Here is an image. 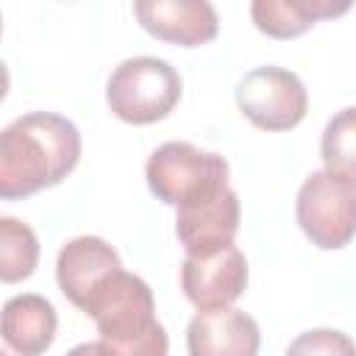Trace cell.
<instances>
[{"mask_svg":"<svg viewBox=\"0 0 356 356\" xmlns=\"http://www.w3.org/2000/svg\"><path fill=\"white\" fill-rule=\"evenodd\" d=\"M81 156L75 122L53 111L17 117L0 134V195L28 197L67 178Z\"/></svg>","mask_w":356,"mask_h":356,"instance_id":"1","label":"cell"},{"mask_svg":"<svg viewBox=\"0 0 356 356\" xmlns=\"http://www.w3.org/2000/svg\"><path fill=\"white\" fill-rule=\"evenodd\" d=\"M108 356H167V331L156 320L150 286L134 273L108 275L86 300Z\"/></svg>","mask_w":356,"mask_h":356,"instance_id":"2","label":"cell"},{"mask_svg":"<svg viewBox=\"0 0 356 356\" xmlns=\"http://www.w3.org/2000/svg\"><path fill=\"white\" fill-rule=\"evenodd\" d=\"M150 192L167 206H189L228 186V161L189 142H164L147 159Z\"/></svg>","mask_w":356,"mask_h":356,"instance_id":"3","label":"cell"},{"mask_svg":"<svg viewBox=\"0 0 356 356\" xmlns=\"http://www.w3.org/2000/svg\"><path fill=\"white\" fill-rule=\"evenodd\" d=\"M106 100L120 120L150 125L164 120L181 100V75L156 56L125 58L108 78Z\"/></svg>","mask_w":356,"mask_h":356,"instance_id":"4","label":"cell"},{"mask_svg":"<svg viewBox=\"0 0 356 356\" xmlns=\"http://www.w3.org/2000/svg\"><path fill=\"white\" fill-rule=\"evenodd\" d=\"M295 217L312 245L345 248L356 234V178L328 167L312 172L298 192Z\"/></svg>","mask_w":356,"mask_h":356,"instance_id":"5","label":"cell"},{"mask_svg":"<svg viewBox=\"0 0 356 356\" xmlns=\"http://www.w3.org/2000/svg\"><path fill=\"white\" fill-rule=\"evenodd\" d=\"M239 111L261 131H289L306 117V86L284 67H256L236 86Z\"/></svg>","mask_w":356,"mask_h":356,"instance_id":"6","label":"cell"},{"mask_svg":"<svg viewBox=\"0 0 356 356\" xmlns=\"http://www.w3.org/2000/svg\"><path fill=\"white\" fill-rule=\"evenodd\" d=\"M248 284V261L236 245L211 256H186L181 267V286L192 306L200 312L231 306Z\"/></svg>","mask_w":356,"mask_h":356,"instance_id":"7","label":"cell"},{"mask_svg":"<svg viewBox=\"0 0 356 356\" xmlns=\"http://www.w3.org/2000/svg\"><path fill=\"white\" fill-rule=\"evenodd\" d=\"M239 231V197L231 186L181 206L175 214V234L186 256H211L228 245Z\"/></svg>","mask_w":356,"mask_h":356,"instance_id":"8","label":"cell"},{"mask_svg":"<svg viewBox=\"0 0 356 356\" xmlns=\"http://www.w3.org/2000/svg\"><path fill=\"white\" fill-rule=\"evenodd\" d=\"M134 14L147 33L181 47H197L217 36V11L206 0H139Z\"/></svg>","mask_w":356,"mask_h":356,"instance_id":"9","label":"cell"},{"mask_svg":"<svg viewBox=\"0 0 356 356\" xmlns=\"http://www.w3.org/2000/svg\"><path fill=\"white\" fill-rule=\"evenodd\" d=\"M120 270L122 261L117 250L100 236H75L58 250L56 259L58 286L64 298H70V303H75L81 312L92 298V292Z\"/></svg>","mask_w":356,"mask_h":356,"instance_id":"10","label":"cell"},{"mask_svg":"<svg viewBox=\"0 0 356 356\" xmlns=\"http://www.w3.org/2000/svg\"><path fill=\"white\" fill-rule=\"evenodd\" d=\"M259 342L256 320L234 306L197 312L186 328L189 356H256Z\"/></svg>","mask_w":356,"mask_h":356,"instance_id":"11","label":"cell"},{"mask_svg":"<svg viewBox=\"0 0 356 356\" xmlns=\"http://www.w3.org/2000/svg\"><path fill=\"white\" fill-rule=\"evenodd\" d=\"M58 317L47 298L25 292L3 306V339L19 356H42L56 337Z\"/></svg>","mask_w":356,"mask_h":356,"instance_id":"12","label":"cell"},{"mask_svg":"<svg viewBox=\"0 0 356 356\" xmlns=\"http://www.w3.org/2000/svg\"><path fill=\"white\" fill-rule=\"evenodd\" d=\"M350 3L334 0H256L250 6V17L256 28L273 39H292L309 31L323 17L345 14Z\"/></svg>","mask_w":356,"mask_h":356,"instance_id":"13","label":"cell"},{"mask_svg":"<svg viewBox=\"0 0 356 356\" xmlns=\"http://www.w3.org/2000/svg\"><path fill=\"white\" fill-rule=\"evenodd\" d=\"M39 261V242L28 222L0 217V278L6 284L22 281Z\"/></svg>","mask_w":356,"mask_h":356,"instance_id":"14","label":"cell"},{"mask_svg":"<svg viewBox=\"0 0 356 356\" xmlns=\"http://www.w3.org/2000/svg\"><path fill=\"white\" fill-rule=\"evenodd\" d=\"M320 156L328 170L356 178V106L337 111L320 139Z\"/></svg>","mask_w":356,"mask_h":356,"instance_id":"15","label":"cell"},{"mask_svg":"<svg viewBox=\"0 0 356 356\" xmlns=\"http://www.w3.org/2000/svg\"><path fill=\"white\" fill-rule=\"evenodd\" d=\"M284 356H356V345L337 328H312L298 334Z\"/></svg>","mask_w":356,"mask_h":356,"instance_id":"16","label":"cell"},{"mask_svg":"<svg viewBox=\"0 0 356 356\" xmlns=\"http://www.w3.org/2000/svg\"><path fill=\"white\" fill-rule=\"evenodd\" d=\"M67 356H108V353L100 342H83V345H75Z\"/></svg>","mask_w":356,"mask_h":356,"instance_id":"17","label":"cell"}]
</instances>
